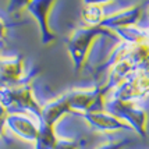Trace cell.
I'll use <instances>...</instances> for the list:
<instances>
[{
  "label": "cell",
  "instance_id": "cell-1",
  "mask_svg": "<svg viewBox=\"0 0 149 149\" xmlns=\"http://www.w3.org/2000/svg\"><path fill=\"white\" fill-rule=\"evenodd\" d=\"M100 36H111L117 38L116 35L102 26H84L77 28L67 39V49L71 57L72 67L75 71H81L86 63L88 54L91 52L93 42Z\"/></svg>",
  "mask_w": 149,
  "mask_h": 149
},
{
  "label": "cell",
  "instance_id": "cell-2",
  "mask_svg": "<svg viewBox=\"0 0 149 149\" xmlns=\"http://www.w3.org/2000/svg\"><path fill=\"white\" fill-rule=\"evenodd\" d=\"M104 110L125 123L138 135H146L148 114L135 102H123V100L109 97L104 100Z\"/></svg>",
  "mask_w": 149,
  "mask_h": 149
},
{
  "label": "cell",
  "instance_id": "cell-3",
  "mask_svg": "<svg viewBox=\"0 0 149 149\" xmlns=\"http://www.w3.org/2000/svg\"><path fill=\"white\" fill-rule=\"evenodd\" d=\"M106 95L102 85H96L91 89H72L65 93L70 110L81 114L104 110Z\"/></svg>",
  "mask_w": 149,
  "mask_h": 149
},
{
  "label": "cell",
  "instance_id": "cell-4",
  "mask_svg": "<svg viewBox=\"0 0 149 149\" xmlns=\"http://www.w3.org/2000/svg\"><path fill=\"white\" fill-rule=\"evenodd\" d=\"M110 97L123 102H135L149 95V72L136 70L110 92Z\"/></svg>",
  "mask_w": 149,
  "mask_h": 149
},
{
  "label": "cell",
  "instance_id": "cell-5",
  "mask_svg": "<svg viewBox=\"0 0 149 149\" xmlns=\"http://www.w3.org/2000/svg\"><path fill=\"white\" fill-rule=\"evenodd\" d=\"M54 1L56 0H29L28 3V10L38 21L40 35H42V43L45 45L52 43L56 38V35L49 28V13L52 10Z\"/></svg>",
  "mask_w": 149,
  "mask_h": 149
},
{
  "label": "cell",
  "instance_id": "cell-6",
  "mask_svg": "<svg viewBox=\"0 0 149 149\" xmlns=\"http://www.w3.org/2000/svg\"><path fill=\"white\" fill-rule=\"evenodd\" d=\"M142 15V8L141 6H131L127 7L124 10H120L114 14H110V15H104L103 21L100 22L102 28L107 29V31H116V29H120V28H127V26H132L136 25V22L139 21Z\"/></svg>",
  "mask_w": 149,
  "mask_h": 149
},
{
  "label": "cell",
  "instance_id": "cell-7",
  "mask_svg": "<svg viewBox=\"0 0 149 149\" xmlns=\"http://www.w3.org/2000/svg\"><path fill=\"white\" fill-rule=\"evenodd\" d=\"M82 117L86 120V123L89 124L93 130L100 131V132H114V131L121 130H131L125 123H123L121 120H118L117 117H114L110 113H107L106 110L86 113V114H82Z\"/></svg>",
  "mask_w": 149,
  "mask_h": 149
},
{
  "label": "cell",
  "instance_id": "cell-8",
  "mask_svg": "<svg viewBox=\"0 0 149 149\" xmlns=\"http://www.w3.org/2000/svg\"><path fill=\"white\" fill-rule=\"evenodd\" d=\"M134 71H136L135 68H134V65L131 64L123 54V57L120 58L118 61H116L107 70V78H106V82L102 84V88L104 89L106 93H109V92L113 91L117 85L121 84L124 79Z\"/></svg>",
  "mask_w": 149,
  "mask_h": 149
},
{
  "label": "cell",
  "instance_id": "cell-9",
  "mask_svg": "<svg viewBox=\"0 0 149 149\" xmlns=\"http://www.w3.org/2000/svg\"><path fill=\"white\" fill-rule=\"evenodd\" d=\"M70 110V106H68V102H67V96L61 95L60 97L52 100L50 103H47L45 106V109L42 110L40 116H42V123L43 124H47V125H52L57 121L60 117L68 113Z\"/></svg>",
  "mask_w": 149,
  "mask_h": 149
},
{
  "label": "cell",
  "instance_id": "cell-10",
  "mask_svg": "<svg viewBox=\"0 0 149 149\" xmlns=\"http://www.w3.org/2000/svg\"><path fill=\"white\" fill-rule=\"evenodd\" d=\"M121 42L128 43V45H143L149 43V28H139L136 25L127 26V28H120L113 31Z\"/></svg>",
  "mask_w": 149,
  "mask_h": 149
},
{
  "label": "cell",
  "instance_id": "cell-11",
  "mask_svg": "<svg viewBox=\"0 0 149 149\" xmlns=\"http://www.w3.org/2000/svg\"><path fill=\"white\" fill-rule=\"evenodd\" d=\"M8 124L13 127V130L15 132H18L19 135H22L24 138H28V139H35L36 135H38V130L35 128L29 120H26L21 116H13L8 118Z\"/></svg>",
  "mask_w": 149,
  "mask_h": 149
},
{
  "label": "cell",
  "instance_id": "cell-12",
  "mask_svg": "<svg viewBox=\"0 0 149 149\" xmlns=\"http://www.w3.org/2000/svg\"><path fill=\"white\" fill-rule=\"evenodd\" d=\"M36 139H38L36 149H53L56 142H57L56 135H54V131H53V127L52 125H47V124H43V123H42L40 130L38 131Z\"/></svg>",
  "mask_w": 149,
  "mask_h": 149
},
{
  "label": "cell",
  "instance_id": "cell-13",
  "mask_svg": "<svg viewBox=\"0 0 149 149\" xmlns=\"http://www.w3.org/2000/svg\"><path fill=\"white\" fill-rule=\"evenodd\" d=\"M81 17L86 26H99L104 18L103 8L100 6H84L81 11Z\"/></svg>",
  "mask_w": 149,
  "mask_h": 149
},
{
  "label": "cell",
  "instance_id": "cell-14",
  "mask_svg": "<svg viewBox=\"0 0 149 149\" xmlns=\"http://www.w3.org/2000/svg\"><path fill=\"white\" fill-rule=\"evenodd\" d=\"M21 63L17 58H6L0 61V75L4 79H17L21 75Z\"/></svg>",
  "mask_w": 149,
  "mask_h": 149
},
{
  "label": "cell",
  "instance_id": "cell-15",
  "mask_svg": "<svg viewBox=\"0 0 149 149\" xmlns=\"http://www.w3.org/2000/svg\"><path fill=\"white\" fill-rule=\"evenodd\" d=\"M53 149H78L77 142L74 141H67V139H60L56 142Z\"/></svg>",
  "mask_w": 149,
  "mask_h": 149
},
{
  "label": "cell",
  "instance_id": "cell-16",
  "mask_svg": "<svg viewBox=\"0 0 149 149\" xmlns=\"http://www.w3.org/2000/svg\"><path fill=\"white\" fill-rule=\"evenodd\" d=\"M125 145H127L125 141H111V142H106L100 145L97 149H124Z\"/></svg>",
  "mask_w": 149,
  "mask_h": 149
},
{
  "label": "cell",
  "instance_id": "cell-17",
  "mask_svg": "<svg viewBox=\"0 0 149 149\" xmlns=\"http://www.w3.org/2000/svg\"><path fill=\"white\" fill-rule=\"evenodd\" d=\"M114 0H82L84 6H103V4H109Z\"/></svg>",
  "mask_w": 149,
  "mask_h": 149
},
{
  "label": "cell",
  "instance_id": "cell-18",
  "mask_svg": "<svg viewBox=\"0 0 149 149\" xmlns=\"http://www.w3.org/2000/svg\"><path fill=\"white\" fill-rule=\"evenodd\" d=\"M148 18H149V10H148Z\"/></svg>",
  "mask_w": 149,
  "mask_h": 149
}]
</instances>
